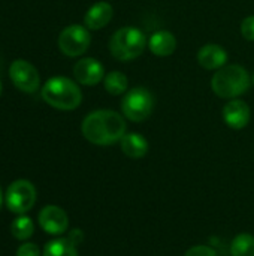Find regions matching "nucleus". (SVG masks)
I'll use <instances>...</instances> for the list:
<instances>
[{"label":"nucleus","mask_w":254,"mask_h":256,"mask_svg":"<svg viewBox=\"0 0 254 256\" xmlns=\"http://www.w3.org/2000/svg\"><path fill=\"white\" fill-rule=\"evenodd\" d=\"M84 138L96 146H112L126 135L124 117L112 110H97L90 112L81 124Z\"/></svg>","instance_id":"f257e3e1"},{"label":"nucleus","mask_w":254,"mask_h":256,"mask_svg":"<svg viewBox=\"0 0 254 256\" xmlns=\"http://www.w3.org/2000/svg\"><path fill=\"white\" fill-rule=\"evenodd\" d=\"M42 99L60 111H73L82 102L79 86L66 76H52L42 87Z\"/></svg>","instance_id":"f03ea898"},{"label":"nucleus","mask_w":254,"mask_h":256,"mask_svg":"<svg viewBox=\"0 0 254 256\" xmlns=\"http://www.w3.org/2000/svg\"><path fill=\"white\" fill-rule=\"evenodd\" d=\"M252 86V76L240 64H225L217 69L211 80L213 92L222 99H237Z\"/></svg>","instance_id":"7ed1b4c3"},{"label":"nucleus","mask_w":254,"mask_h":256,"mask_svg":"<svg viewBox=\"0 0 254 256\" xmlns=\"http://www.w3.org/2000/svg\"><path fill=\"white\" fill-rule=\"evenodd\" d=\"M147 46V38L136 27L118 28L109 40V51L118 62H132L138 58Z\"/></svg>","instance_id":"20e7f679"},{"label":"nucleus","mask_w":254,"mask_h":256,"mask_svg":"<svg viewBox=\"0 0 254 256\" xmlns=\"http://www.w3.org/2000/svg\"><path fill=\"white\" fill-rule=\"evenodd\" d=\"M154 110V96L145 87H135L124 93L121 99V111L123 116L133 122L141 123L145 122Z\"/></svg>","instance_id":"39448f33"},{"label":"nucleus","mask_w":254,"mask_h":256,"mask_svg":"<svg viewBox=\"0 0 254 256\" xmlns=\"http://www.w3.org/2000/svg\"><path fill=\"white\" fill-rule=\"evenodd\" d=\"M91 42L90 32L85 26L72 24L61 30L58 36V48L67 57H79L82 56Z\"/></svg>","instance_id":"423d86ee"},{"label":"nucleus","mask_w":254,"mask_h":256,"mask_svg":"<svg viewBox=\"0 0 254 256\" xmlns=\"http://www.w3.org/2000/svg\"><path fill=\"white\" fill-rule=\"evenodd\" d=\"M36 202V189L28 180H15L6 192V206L15 214H24Z\"/></svg>","instance_id":"0eeeda50"},{"label":"nucleus","mask_w":254,"mask_h":256,"mask_svg":"<svg viewBox=\"0 0 254 256\" xmlns=\"http://www.w3.org/2000/svg\"><path fill=\"white\" fill-rule=\"evenodd\" d=\"M9 76L12 84L24 93H34L40 86V76L37 69L22 58L13 60L10 63Z\"/></svg>","instance_id":"6e6552de"},{"label":"nucleus","mask_w":254,"mask_h":256,"mask_svg":"<svg viewBox=\"0 0 254 256\" xmlns=\"http://www.w3.org/2000/svg\"><path fill=\"white\" fill-rule=\"evenodd\" d=\"M73 76H75L76 82H79L82 86L93 87V86H97L105 78V69L99 60H96L93 57H85L75 63Z\"/></svg>","instance_id":"1a4fd4ad"},{"label":"nucleus","mask_w":254,"mask_h":256,"mask_svg":"<svg viewBox=\"0 0 254 256\" xmlns=\"http://www.w3.org/2000/svg\"><path fill=\"white\" fill-rule=\"evenodd\" d=\"M39 225L40 228L51 234V236H60L64 234L69 225V218L66 212L57 206H46L39 213Z\"/></svg>","instance_id":"9d476101"},{"label":"nucleus","mask_w":254,"mask_h":256,"mask_svg":"<svg viewBox=\"0 0 254 256\" xmlns=\"http://www.w3.org/2000/svg\"><path fill=\"white\" fill-rule=\"evenodd\" d=\"M250 117H252L250 106L241 99H231L223 108L225 123L235 130L244 129L250 123Z\"/></svg>","instance_id":"9b49d317"},{"label":"nucleus","mask_w":254,"mask_h":256,"mask_svg":"<svg viewBox=\"0 0 254 256\" xmlns=\"http://www.w3.org/2000/svg\"><path fill=\"white\" fill-rule=\"evenodd\" d=\"M198 62L204 69L217 70L228 63V52L217 44L204 45L198 52Z\"/></svg>","instance_id":"f8f14e48"},{"label":"nucleus","mask_w":254,"mask_h":256,"mask_svg":"<svg viewBox=\"0 0 254 256\" xmlns=\"http://www.w3.org/2000/svg\"><path fill=\"white\" fill-rule=\"evenodd\" d=\"M114 9L108 2H97L94 3L84 16V24L88 30H100L109 24L112 20Z\"/></svg>","instance_id":"ddd939ff"},{"label":"nucleus","mask_w":254,"mask_h":256,"mask_svg":"<svg viewBox=\"0 0 254 256\" xmlns=\"http://www.w3.org/2000/svg\"><path fill=\"white\" fill-rule=\"evenodd\" d=\"M148 48L154 56L166 57L171 56L177 48V39L175 36L168 30H159L151 34L148 40Z\"/></svg>","instance_id":"4468645a"},{"label":"nucleus","mask_w":254,"mask_h":256,"mask_svg":"<svg viewBox=\"0 0 254 256\" xmlns=\"http://www.w3.org/2000/svg\"><path fill=\"white\" fill-rule=\"evenodd\" d=\"M121 152L130 159H141L148 153V141L139 134H126L121 141Z\"/></svg>","instance_id":"2eb2a0df"},{"label":"nucleus","mask_w":254,"mask_h":256,"mask_svg":"<svg viewBox=\"0 0 254 256\" xmlns=\"http://www.w3.org/2000/svg\"><path fill=\"white\" fill-rule=\"evenodd\" d=\"M103 86L105 90L112 94V96H120L123 93H126L127 87H129V80L127 76L120 72V70H112L108 75H105L103 78Z\"/></svg>","instance_id":"dca6fc26"},{"label":"nucleus","mask_w":254,"mask_h":256,"mask_svg":"<svg viewBox=\"0 0 254 256\" xmlns=\"http://www.w3.org/2000/svg\"><path fill=\"white\" fill-rule=\"evenodd\" d=\"M43 256H78V252L69 238H55L46 243Z\"/></svg>","instance_id":"f3484780"},{"label":"nucleus","mask_w":254,"mask_h":256,"mask_svg":"<svg viewBox=\"0 0 254 256\" xmlns=\"http://www.w3.org/2000/svg\"><path fill=\"white\" fill-rule=\"evenodd\" d=\"M232 256H254V237L252 234H240L231 244Z\"/></svg>","instance_id":"a211bd4d"},{"label":"nucleus","mask_w":254,"mask_h":256,"mask_svg":"<svg viewBox=\"0 0 254 256\" xmlns=\"http://www.w3.org/2000/svg\"><path fill=\"white\" fill-rule=\"evenodd\" d=\"M33 231H34L33 222L27 216L16 218L12 222V226H10V232H12V236L16 240H27V238H30L33 236Z\"/></svg>","instance_id":"6ab92c4d"},{"label":"nucleus","mask_w":254,"mask_h":256,"mask_svg":"<svg viewBox=\"0 0 254 256\" xmlns=\"http://www.w3.org/2000/svg\"><path fill=\"white\" fill-rule=\"evenodd\" d=\"M241 34L247 40H254V15L244 18L241 22Z\"/></svg>","instance_id":"aec40b11"},{"label":"nucleus","mask_w":254,"mask_h":256,"mask_svg":"<svg viewBox=\"0 0 254 256\" xmlns=\"http://www.w3.org/2000/svg\"><path fill=\"white\" fill-rule=\"evenodd\" d=\"M186 256H217V254H216L214 249L199 244V246H195V248L189 249Z\"/></svg>","instance_id":"412c9836"},{"label":"nucleus","mask_w":254,"mask_h":256,"mask_svg":"<svg viewBox=\"0 0 254 256\" xmlns=\"http://www.w3.org/2000/svg\"><path fill=\"white\" fill-rule=\"evenodd\" d=\"M16 256H40V250L34 243H25L18 248Z\"/></svg>","instance_id":"4be33fe9"},{"label":"nucleus","mask_w":254,"mask_h":256,"mask_svg":"<svg viewBox=\"0 0 254 256\" xmlns=\"http://www.w3.org/2000/svg\"><path fill=\"white\" fill-rule=\"evenodd\" d=\"M69 240L76 246V244L82 240V232H81V231H78V230L72 231V232H70V236H69Z\"/></svg>","instance_id":"5701e85b"},{"label":"nucleus","mask_w":254,"mask_h":256,"mask_svg":"<svg viewBox=\"0 0 254 256\" xmlns=\"http://www.w3.org/2000/svg\"><path fill=\"white\" fill-rule=\"evenodd\" d=\"M1 201H3V196H1V189H0V208H1Z\"/></svg>","instance_id":"b1692460"},{"label":"nucleus","mask_w":254,"mask_h":256,"mask_svg":"<svg viewBox=\"0 0 254 256\" xmlns=\"http://www.w3.org/2000/svg\"><path fill=\"white\" fill-rule=\"evenodd\" d=\"M0 94H1V81H0Z\"/></svg>","instance_id":"393cba45"},{"label":"nucleus","mask_w":254,"mask_h":256,"mask_svg":"<svg viewBox=\"0 0 254 256\" xmlns=\"http://www.w3.org/2000/svg\"><path fill=\"white\" fill-rule=\"evenodd\" d=\"M253 84H254V75H253Z\"/></svg>","instance_id":"a878e982"}]
</instances>
